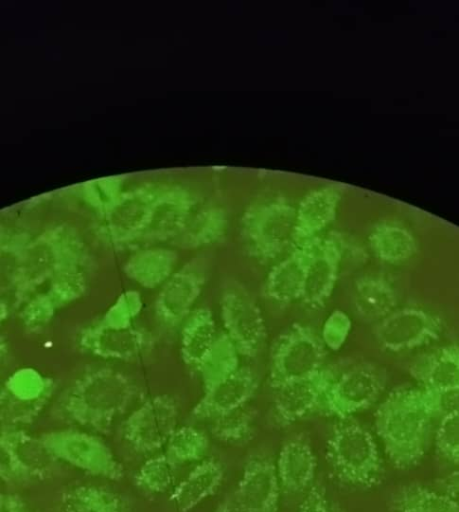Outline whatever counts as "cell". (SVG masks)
<instances>
[{
    "label": "cell",
    "instance_id": "1",
    "mask_svg": "<svg viewBox=\"0 0 459 512\" xmlns=\"http://www.w3.org/2000/svg\"><path fill=\"white\" fill-rule=\"evenodd\" d=\"M433 420L422 388H397L380 403L374 428L395 468L410 469L423 460L433 442Z\"/></svg>",
    "mask_w": 459,
    "mask_h": 512
},
{
    "label": "cell",
    "instance_id": "2",
    "mask_svg": "<svg viewBox=\"0 0 459 512\" xmlns=\"http://www.w3.org/2000/svg\"><path fill=\"white\" fill-rule=\"evenodd\" d=\"M326 457L343 484L368 488L376 485L384 472L383 460L372 433L353 421H341L327 441Z\"/></svg>",
    "mask_w": 459,
    "mask_h": 512
},
{
    "label": "cell",
    "instance_id": "3",
    "mask_svg": "<svg viewBox=\"0 0 459 512\" xmlns=\"http://www.w3.org/2000/svg\"><path fill=\"white\" fill-rule=\"evenodd\" d=\"M325 346L309 326L292 324L275 341L268 369V383L275 391L309 379L324 368Z\"/></svg>",
    "mask_w": 459,
    "mask_h": 512
},
{
    "label": "cell",
    "instance_id": "4",
    "mask_svg": "<svg viewBox=\"0 0 459 512\" xmlns=\"http://www.w3.org/2000/svg\"><path fill=\"white\" fill-rule=\"evenodd\" d=\"M57 461L99 478L118 481L124 467L112 449L98 436L75 429L45 433L40 437Z\"/></svg>",
    "mask_w": 459,
    "mask_h": 512
},
{
    "label": "cell",
    "instance_id": "5",
    "mask_svg": "<svg viewBox=\"0 0 459 512\" xmlns=\"http://www.w3.org/2000/svg\"><path fill=\"white\" fill-rule=\"evenodd\" d=\"M386 385L385 373L375 364H357L329 385L320 409L325 415L348 419L372 406Z\"/></svg>",
    "mask_w": 459,
    "mask_h": 512
},
{
    "label": "cell",
    "instance_id": "6",
    "mask_svg": "<svg viewBox=\"0 0 459 512\" xmlns=\"http://www.w3.org/2000/svg\"><path fill=\"white\" fill-rule=\"evenodd\" d=\"M294 230V213L287 207L270 206L246 215L242 235L248 253L261 262H269L294 244Z\"/></svg>",
    "mask_w": 459,
    "mask_h": 512
},
{
    "label": "cell",
    "instance_id": "7",
    "mask_svg": "<svg viewBox=\"0 0 459 512\" xmlns=\"http://www.w3.org/2000/svg\"><path fill=\"white\" fill-rule=\"evenodd\" d=\"M221 317L238 353L256 357L265 344L266 326L260 307L245 288L233 286L223 293Z\"/></svg>",
    "mask_w": 459,
    "mask_h": 512
},
{
    "label": "cell",
    "instance_id": "8",
    "mask_svg": "<svg viewBox=\"0 0 459 512\" xmlns=\"http://www.w3.org/2000/svg\"><path fill=\"white\" fill-rule=\"evenodd\" d=\"M443 322L436 314L418 307L393 310L378 322L374 336L384 350L402 352L436 341Z\"/></svg>",
    "mask_w": 459,
    "mask_h": 512
},
{
    "label": "cell",
    "instance_id": "9",
    "mask_svg": "<svg viewBox=\"0 0 459 512\" xmlns=\"http://www.w3.org/2000/svg\"><path fill=\"white\" fill-rule=\"evenodd\" d=\"M178 410L168 396H157L137 408L123 424L122 434L132 449L153 454L162 449L177 428Z\"/></svg>",
    "mask_w": 459,
    "mask_h": 512
},
{
    "label": "cell",
    "instance_id": "10",
    "mask_svg": "<svg viewBox=\"0 0 459 512\" xmlns=\"http://www.w3.org/2000/svg\"><path fill=\"white\" fill-rule=\"evenodd\" d=\"M0 450L1 476L7 481L44 477L57 462L40 437L17 429L2 430Z\"/></svg>",
    "mask_w": 459,
    "mask_h": 512
},
{
    "label": "cell",
    "instance_id": "11",
    "mask_svg": "<svg viewBox=\"0 0 459 512\" xmlns=\"http://www.w3.org/2000/svg\"><path fill=\"white\" fill-rule=\"evenodd\" d=\"M304 244L307 258L300 300L311 307H319L329 299L335 289L343 248L341 242L332 236L317 237Z\"/></svg>",
    "mask_w": 459,
    "mask_h": 512
},
{
    "label": "cell",
    "instance_id": "12",
    "mask_svg": "<svg viewBox=\"0 0 459 512\" xmlns=\"http://www.w3.org/2000/svg\"><path fill=\"white\" fill-rule=\"evenodd\" d=\"M281 487L275 461L268 455L248 458L232 495L248 512H278Z\"/></svg>",
    "mask_w": 459,
    "mask_h": 512
},
{
    "label": "cell",
    "instance_id": "13",
    "mask_svg": "<svg viewBox=\"0 0 459 512\" xmlns=\"http://www.w3.org/2000/svg\"><path fill=\"white\" fill-rule=\"evenodd\" d=\"M258 377L249 367H240L230 376L205 389L191 416L198 421L213 422L246 405L258 389Z\"/></svg>",
    "mask_w": 459,
    "mask_h": 512
},
{
    "label": "cell",
    "instance_id": "14",
    "mask_svg": "<svg viewBox=\"0 0 459 512\" xmlns=\"http://www.w3.org/2000/svg\"><path fill=\"white\" fill-rule=\"evenodd\" d=\"M132 387L122 377H116L99 393L74 395L65 404L68 416L81 425L106 431L113 419L128 405Z\"/></svg>",
    "mask_w": 459,
    "mask_h": 512
},
{
    "label": "cell",
    "instance_id": "15",
    "mask_svg": "<svg viewBox=\"0 0 459 512\" xmlns=\"http://www.w3.org/2000/svg\"><path fill=\"white\" fill-rule=\"evenodd\" d=\"M329 368L315 376L276 390L272 418L277 427H287L320 411L325 393L334 379Z\"/></svg>",
    "mask_w": 459,
    "mask_h": 512
},
{
    "label": "cell",
    "instance_id": "16",
    "mask_svg": "<svg viewBox=\"0 0 459 512\" xmlns=\"http://www.w3.org/2000/svg\"><path fill=\"white\" fill-rule=\"evenodd\" d=\"M275 467L282 491L296 494L311 488L316 476L317 458L309 439L298 434L285 441Z\"/></svg>",
    "mask_w": 459,
    "mask_h": 512
},
{
    "label": "cell",
    "instance_id": "17",
    "mask_svg": "<svg viewBox=\"0 0 459 512\" xmlns=\"http://www.w3.org/2000/svg\"><path fill=\"white\" fill-rule=\"evenodd\" d=\"M204 275L194 265L175 273L164 285L157 298V315L169 326L177 325L189 313L201 292Z\"/></svg>",
    "mask_w": 459,
    "mask_h": 512
},
{
    "label": "cell",
    "instance_id": "18",
    "mask_svg": "<svg viewBox=\"0 0 459 512\" xmlns=\"http://www.w3.org/2000/svg\"><path fill=\"white\" fill-rule=\"evenodd\" d=\"M307 248L304 243L296 247L268 272L264 294L278 304L300 300L305 277Z\"/></svg>",
    "mask_w": 459,
    "mask_h": 512
},
{
    "label": "cell",
    "instance_id": "19",
    "mask_svg": "<svg viewBox=\"0 0 459 512\" xmlns=\"http://www.w3.org/2000/svg\"><path fill=\"white\" fill-rule=\"evenodd\" d=\"M224 479L223 465L214 458H206L173 489L170 500L177 512H190L216 493Z\"/></svg>",
    "mask_w": 459,
    "mask_h": 512
},
{
    "label": "cell",
    "instance_id": "20",
    "mask_svg": "<svg viewBox=\"0 0 459 512\" xmlns=\"http://www.w3.org/2000/svg\"><path fill=\"white\" fill-rule=\"evenodd\" d=\"M410 375L422 388L448 390L459 388V350L454 344L440 347L416 359Z\"/></svg>",
    "mask_w": 459,
    "mask_h": 512
},
{
    "label": "cell",
    "instance_id": "21",
    "mask_svg": "<svg viewBox=\"0 0 459 512\" xmlns=\"http://www.w3.org/2000/svg\"><path fill=\"white\" fill-rule=\"evenodd\" d=\"M397 303L395 288L382 275L366 274L354 283V309L364 321L379 322L396 309Z\"/></svg>",
    "mask_w": 459,
    "mask_h": 512
},
{
    "label": "cell",
    "instance_id": "22",
    "mask_svg": "<svg viewBox=\"0 0 459 512\" xmlns=\"http://www.w3.org/2000/svg\"><path fill=\"white\" fill-rule=\"evenodd\" d=\"M370 249L380 261L400 264L410 260L417 252L415 237L406 228L382 224L370 233Z\"/></svg>",
    "mask_w": 459,
    "mask_h": 512
},
{
    "label": "cell",
    "instance_id": "23",
    "mask_svg": "<svg viewBox=\"0 0 459 512\" xmlns=\"http://www.w3.org/2000/svg\"><path fill=\"white\" fill-rule=\"evenodd\" d=\"M393 512H459V503L418 483L401 485L390 496Z\"/></svg>",
    "mask_w": 459,
    "mask_h": 512
},
{
    "label": "cell",
    "instance_id": "24",
    "mask_svg": "<svg viewBox=\"0 0 459 512\" xmlns=\"http://www.w3.org/2000/svg\"><path fill=\"white\" fill-rule=\"evenodd\" d=\"M60 512H124V503L106 487L78 485L63 493Z\"/></svg>",
    "mask_w": 459,
    "mask_h": 512
},
{
    "label": "cell",
    "instance_id": "25",
    "mask_svg": "<svg viewBox=\"0 0 459 512\" xmlns=\"http://www.w3.org/2000/svg\"><path fill=\"white\" fill-rule=\"evenodd\" d=\"M164 448L165 456L177 469L183 465L199 463L206 459L210 448V440L203 431L195 427H177Z\"/></svg>",
    "mask_w": 459,
    "mask_h": 512
},
{
    "label": "cell",
    "instance_id": "26",
    "mask_svg": "<svg viewBox=\"0 0 459 512\" xmlns=\"http://www.w3.org/2000/svg\"><path fill=\"white\" fill-rule=\"evenodd\" d=\"M215 326L210 312L199 310L186 322L182 336V354L191 365L200 366L214 344Z\"/></svg>",
    "mask_w": 459,
    "mask_h": 512
},
{
    "label": "cell",
    "instance_id": "27",
    "mask_svg": "<svg viewBox=\"0 0 459 512\" xmlns=\"http://www.w3.org/2000/svg\"><path fill=\"white\" fill-rule=\"evenodd\" d=\"M335 201L318 196L305 201L295 216L294 244L298 245L318 237L335 215Z\"/></svg>",
    "mask_w": 459,
    "mask_h": 512
},
{
    "label": "cell",
    "instance_id": "28",
    "mask_svg": "<svg viewBox=\"0 0 459 512\" xmlns=\"http://www.w3.org/2000/svg\"><path fill=\"white\" fill-rule=\"evenodd\" d=\"M175 263V254L165 249L144 250L129 261L128 274L141 285L154 287L168 278Z\"/></svg>",
    "mask_w": 459,
    "mask_h": 512
},
{
    "label": "cell",
    "instance_id": "29",
    "mask_svg": "<svg viewBox=\"0 0 459 512\" xmlns=\"http://www.w3.org/2000/svg\"><path fill=\"white\" fill-rule=\"evenodd\" d=\"M239 355L225 333L216 337L213 346L199 366L203 371L205 389L237 371L240 368Z\"/></svg>",
    "mask_w": 459,
    "mask_h": 512
},
{
    "label": "cell",
    "instance_id": "30",
    "mask_svg": "<svg viewBox=\"0 0 459 512\" xmlns=\"http://www.w3.org/2000/svg\"><path fill=\"white\" fill-rule=\"evenodd\" d=\"M255 411L246 405L222 418L211 422V434L220 442L243 444L248 442L255 431Z\"/></svg>",
    "mask_w": 459,
    "mask_h": 512
},
{
    "label": "cell",
    "instance_id": "31",
    "mask_svg": "<svg viewBox=\"0 0 459 512\" xmlns=\"http://www.w3.org/2000/svg\"><path fill=\"white\" fill-rule=\"evenodd\" d=\"M175 471L164 453L152 456L138 469L135 484L148 493L161 494L171 488Z\"/></svg>",
    "mask_w": 459,
    "mask_h": 512
},
{
    "label": "cell",
    "instance_id": "32",
    "mask_svg": "<svg viewBox=\"0 0 459 512\" xmlns=\"http://www.w3.org/2000/svg\"><path fill=\"white\" fill-rule=\"evenodd\" d=\"M436 453L448 463H459V412L439 419L434 430L433 442Z\"/></svg>",
    "mask_w": 459,
    "mask_h": 512
},
{
    "label": "cell",
    "instance_id": "33",
    "mask_svg": "<svg viewBox=\"0 0 459 512\" xmlns=\"http://www.w3.org/2000/svg\"><path fill=\"white\" fill-rule=\"evenodd\" d=\"M352 328L350 317L342 310L332 311L324 321L321 340L325 347L337 351L346 342Z\"/></svg>",
    "mask_w": 459,
    "mask_h": 512
},
{
    "label": "cell",
    "instance_id": "34",
    "mask_svg": "<svg viewBox=\"0 0 459 512\" xmlns=\"http://www.w3.org/2000/svg\"><path fill=\"white\" fill-rule=\"evenodd\" d=\"M422 391L433 419H441L449 414L459 412V388L448 390L422 388Z\"/></svg>",
    "mask_w": 459,
    "mask_h": 512
},
{
    "label": "cell",
    "instance_id": "35",
    "mask_svg": "<svg viewBox=\"0 0 459 512\" xmlns=\"http://www.w3.org/2000/svg\"><path fill=\"white\" fill-rule=\"evenodd\" d=\"M297 512H330L322 487L313 485Z\"/></svg>",
    "mask_w": 459,
    "mask_h": 512
},
{
    "label": "cell",
    "instance_id": "36",
    "mask_svg": "<svg viewBox=\"0 0 459 512\" xmlns=\"http://www.w3.org/2000/svg\"><path fill=\"white\" fill-rule=\"evenodd\" d=\"M0 512H30V510L18 494L5 493L1 495Z\"/></svg>",
    "mask_w": 459,
    "mask_h": 512
},
{
    "label": "cell",
    "instance_id": "37",
    "mask_svg": "<svg viewBox=\"0 0 459 512\" xmlns=\"http://www.w3.org/2000/svg\"><path fill=\"white\" fill-rule=\"evenodd\" d=\"M458 470L452 471L446 478L443 480V493L450 499L455 502H458L459 495V480H458ZM459 503V502H458Z\"/></svg>",
    "mask_w": 459,
    "mask_h": 512
},
{
    "label": "cell",
    "instance_id": "38",
    "mask_svg": "<svg viewBox=\"0 0 459 512\" xmlns=\"http://www.w3.org/2000/svg\"><path fill=\"white\" fill-rule=\"evenodd\" d=\"M215 512H248L234 498L232 494L227 496L217 507Z\"/></svg>",
    "mask_w": 459,
    "mask_h": 512
}]
</instances>
